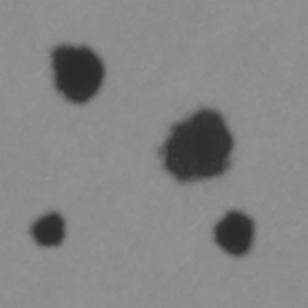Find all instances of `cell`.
<instances>
[{
    "label": "cell",
    "instance_id": "cell-1",
    "mask_svg": "<svg viewBox=\"0 0 308 308\" xmlns=\"http://www.w3.org/2000/svg\"><path fill=\"white\" fill-rule=\"evenodd\" d=\"M233 145L220 114L204 109L174 126L160 153L168 172L187 182L224 173L230 167Z\"/></svg>",
    "mask_w": 308,
    "mask_h": 308
},
{
    "label": "cell",
    "instance_id": "cell-2",
    "mask_svg": "<svg viewBox=\"0 0 308 308\" xmlns=\"http://www.w3.org/2000/svg\"><path fill=\"white\" fill-rule=\"evenodd\" d=\"M54 85L58 92L69 101L82 103L99 90L104 69L97 55L85 46H58L51 54Z\"/></svg>",
    "mask_w": 308,
    "mask_h": 308
},
{
    "label": "cell",
    "instance_id": "cell-3",
    "mask_svg": "<svg viewBox=\"0 0 308 308\" xmlns=\"http://www.w3.org/2000/svg\"><path fill=\"white\" fill-rule=\"evenodd\" d=\"M254 234L252 220L245 214L233 211L227 214L218 223L214 230L215 241L224 251L239 256L249 251Z\"/></svg>",
    "mask_w": 308,
    "mask_h": 308
},
{
    "label": "cell",
    "instance_id": "cell-4",
    "mask_svg": "<svg viewBox=\"0 0 308 308\" xmlns=\"http://www.w3.org/2000/svg\"><path fill=\"white\" fill-rule=\"evenodd\" d=\"M58 213H48L37 220L32 226V238L39 245L46 247H55L62 242L65 236V225Z\"/></svg>",
    "mask_w": 308,
    "mask_h": 308
}]
</instances>
